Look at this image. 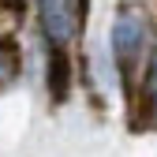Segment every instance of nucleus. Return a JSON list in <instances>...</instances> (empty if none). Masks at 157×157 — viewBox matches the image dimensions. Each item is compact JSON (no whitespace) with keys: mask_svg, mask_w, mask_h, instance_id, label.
Segmentation results:
<instances>
[{"mask_svg":"<svg viewBox=\"0 0 157 157\" xmlns=\"http://www.w3.org/2000/svg\"><path fill=\"white\" fill-rule=\"evenodd\" d=\"M142 37H146V19L135 11V8H124L112 23V52L120 60V75H124V86L131 90V75H135V60L142 52Z\"/></svg>","mask_w":157,"mask_h":157,"instance_id":"obj_1","label":"nucleus"},{"mask_svg":"<svg viewBox=\"0 0 157 157\" xmlns=\"http://www.w3.org/2000/svg\"><path fill=\"white\" fill-rule=\"evenodd\" d=\"M37 11H41V30L56 49H64L75 37V30L82 26L75 0H37Z\"/></svg>","mask_w":157,"mask_h":157,"instance_id":"obj_2","label":"nucleus"},{"mask_svg":"<svg viewBox=\"0 0 157 157\" xmlns=\"http://www.w3.org/2000/svg\"><path fill=\"white\" fill-rule=\"evenodd\" d=\"M67 90H71V64H67L64 49H49V94H52V101L64 105Z\"/></svg>","mask_w":157,"mask_h":157,"instance_id":"obj_3","label":"nucleus"},{"mask_svg":"<svg viewBox=\"0 0 157 157\" xmlns=\"http://www.w3.org/2000/svg\"><path fill=\"white\" fill-rule=\"evenodd\" d=\"M15 75H19V49H15V41L0 37V86H8Z\"/></svg>","mask_w":157,"mask_h":157,"instance_id":"obj_4","label":"nucleus"},{"mask_svg":"<svg viewBox=\"0 0 157 157\" xmlns=\"http://www.w3.org/2000/svg\"><path fill=\"white\" fill-rule=\"evenodd\" d=\"M142 105H146V116H157V49L150 56V67L142 78Z\"/></svg>","mask_w":157,"mask_h":157,"instance_id":"obj_5","label":"nucleus"}]
</instances>
